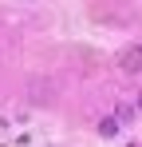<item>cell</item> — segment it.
Listing matches in <instances>:
<instances>
[{"instance_id": "1", "label": "cell", "mask_w": 142, "mask_h": 147, "mask_svg": "<svg viewBox=\"0 0 142 147\" xmlns=\"http://www.w3.org/2000/svg\"><path fill=\"white\" fill-rule=\"evenodd\" d=\"M118 68L122 72H142V48L138 44H130V48L118 52Z\"/></svg>"}, {"instance_id": "2", "label": "cell", "mask_w": 142, "mask_h": 147, "mask_svg": "<svg viewBox=\"0 0 142 147\" xmlns=\"http://www.w3.org/2000/svg\"><path fill=\"white\" fill-rule=\"evenodd\" d=\"M99 135L103 139H115L118 135V119H99Z\"/></svg>"}, {"instance_id": "3", "label": "cell", "mask_w": 142, "mask_h": 147, "mask_svg": "<svg viewBox=\"0 0 142 147\" xmlns=\"http://www.w3.org/2000/svg\"><path fill=\"white\" fill-rule=\"evenodd\" d=\"M134 111H138V107H130V103H118V115H115V119H118V123H130V119H134Z\"/></svg>"}, {"instance_id": "4", "label": "cell", "mask_w": 142, "mask_h": 147, "mask_svg": "<svg viewBox=\"0 0 142 147\" xmlns=\"http://www.w3.org/2000/svg\"><path fill=\"white\" fill-rule=\"evenodd\" d=\"M134 107H138V111H142V92H138V99H134Z\"/></svg>"}]
</instances>
